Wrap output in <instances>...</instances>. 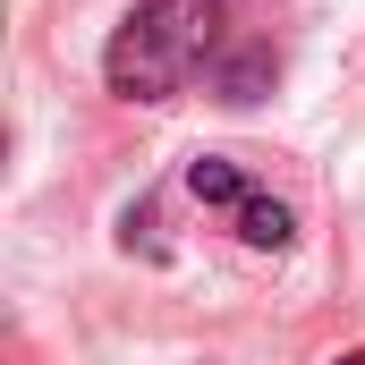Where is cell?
<instances>
[{"instance_id":"7a4b0ae2","label":"cell","mask_w":365,"mask_h":365,"mask_svg":"<svg viewBox=\"0 0 365 365\" xmlns=\"http://www.w3.org/2000/svg\"><path fill=\"white\" fill-rule=\"evenodd\" d=\"M187 195L204 204V212H221L247 247H264V255H280L289 238H297V221H289V204H280L272 187H255L238 162H221V153H195L187 162Z\"/></svg>"},{"instance_id":"3957f363","label":"cell","mask_w":365,"mask_h":365,"mask_svg":"<svg viewBox=\"0 0 365 365\" xmlns=\"http://www.w3.org/2000/svg\"><path fill=\"white\" fill-rule=\"evenodd\" d=\"M340 365H365V349H357V357H340Z\"/></svg>"},{"instance_id":"6da1fadb","label":"cell","mask_w":365,"mask_h":365,"mask_svg":"<svg viewBox=\"0 0 365 365\" xmlns=\"http://www.w3.org/2000/svg\"><path fill=\"white\" fill-rule=\"evenodd\" d=\"M221 43V0H136L102 51V77L128 102H170Z\"/></svg>"}]
</instances>
